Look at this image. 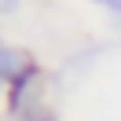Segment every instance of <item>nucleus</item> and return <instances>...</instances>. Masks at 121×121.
<instances>
[{"label": "nucleus", "mask_w": 121, "mask_h": 121, "mask_svg": "<svg viewBox=\"0 0 121 121\" xmlns=\"http://www.w3.org/2000/svg\"><path fill=\"white\" fill-rule=\"evenodd\" d=\"M26 70H33L30 55L18 52V48H11V44H0V77H4V81H15Z\"/></svg>", "instance_id": "nucleus-1"}, {"label": "nucleus", "mask_w": 121, "mask_h": 121, "mask_svg": "<svg viewBox=\"0 0 121 121\" xmlns=\"http://www.w3.org/2000/svg\"><path fill=\"white\" fill-rule=\"evenodd\" d=\"M99 4H103V8H110L114 15H121V0H99Z\"/></svg>", "instance_id": "nucleus-2"}, {"label": "nucleus", "mask_w": 121, "mask_h": 121, "mask_svg": "<svg viewBox=\"0 0 121 121\" xmlns=\"http://www.w3.org/2000/svg\"><path fill=\"white\" fill-rule=\"evenodd\" d=\"M0 8H4V11H15V8H18V0H0Z\"/></svg>", "instance_id": "nucleus-3"}, {"label": "nucleus", "mask_w": 121, "mask_h": 121, "mask_svg": "<svg viewBox=\"0 0 121 121\" xmlns=\"http://www.w3.org/2000/svg\"><path fill=\"white\" fill-rule=\"evenodd\" d=\"M26 121H55V117H26Z\"/></svg>", "instance_id": "nucleus-4"}, {"label": "nucleus", "mask_w": 121, "mask_h": 121, "mask_svg": "<svg viewBox=\"0 0 121 121\" xmlns=\"http://www.w3.org/2000/svg\"><path fill=\"white\" fill-rule=\"evenodd\" d=\"M0 84H4V77H0Z\"/></svg>", "instance_id": "nucleus-5"}]
</instances>
